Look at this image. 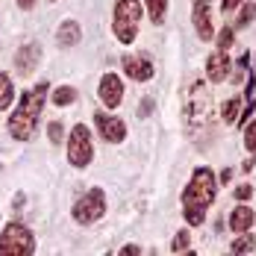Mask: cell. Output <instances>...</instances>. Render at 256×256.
<instances>
[{
	"mask_svg": "<svg viewBox=\"0 0 256 256\" xmlns=\"http://www.w3.org/2000/svg\"><path fill=\"white\" fill-rule=\"evenodd\" d=\"M232 42H236V32H232V26H227V30H221V36H218V50L227 53L232 48Z\"/></svg>",
	"mask_w": 256,
	"mask_h": 256,
	"instance_id": "22",
	"label": "cell"
},
{
	"mask_svg": "<svg viewBox=\"0 0 256 256\" xmlns=\"http://www.w3.org/2000/svg\"><path fill=\"white\" fill-rule=\"evenodd\" d=\"M38 59H42V48L32 42V44H24L21 50L15 53V68L21 77H30L36 68H38Z\"/></svg>",
	"mask_w": 256,
	"mask_h": 256,
	"instance_id": "12",
	"label": "cell"
},
{
	"mask_svg": "<svg viewBox=\"0 0 256 256\" xmlns=\"http://www.w3.org/2000/svg\"><path fill=\"white\" fill-rule=\"evenodd\" d=\"M209 115H212V98H209L204 82H194L192 92L186 94V118H188L192 127L198 130L204 124H209Z\"/></svg>",
	"mask_w": 256,
	"mask_h": 256,
	"instance_id": "6",
	"label": "cell"
},
{
	"mask_svg": "<svg viewBox=\"0 0 256 256\" xmlns=\"http://www.w3.org/2000/svg\"><path fill=\"white\" fill-rule=\"evenodd\" d=\"M36 254V236L24 224L12 221L0 232V256H32Z\"/></svg>",
	"mask_w": 256,
	"mask_h": 256,
	"instance_id": "4",
	"label": "cell"
},
{
	"mask_svg": "<svg viewBox=\"0 0 256 256\" xmlns=\"http://www.w3.org/2000/svg\"><path fill=\"white\" fill-rule=\"evenodd\" d=\"M242 118V98H230L224 103V124H236Z\"/></svg>",
	"mask_w": 256,
	"mask_h": 256,
	"instance_id": "19",
	"label": "cell"
},
{
	"mask_svg": "<svg viewBox=\"0 0 256 256\" xmlns=\"http://www.w3.org/2000/svg\"><path fill=\"white\" fill-rule=\"evenodd\" d=\"M230 59H227V53H212L209 59H206V77L212 80V82H224V80L230 77Z\"/></svg>",
	"mask_w": 256,
	"mask_h": 256,
	"instance_id": "13",
	"label": "cell"
},
{
	"mask_svg": "<svg viewBox=\"0 0 256 256\" xmlns=\"http://www.w3.org/2000/svg\"><path fill=\"white\" fill-rule=\"evenodd\" d=\"M254 59H256V56H254Z\"/></svg>",
	"mask_w": 256,
	"mask_h": 256,
	"instance_id": "34",
	"label": "cell"
},
{
	"mask_svg": "<svg viewBox=\"0 0 256 256\" xmlns=\"http://www.w3.org/2000/svg\"><path fill=\"white\" fill-rule=\"evenodd\" d=\"M230 180H232V168H227V171L221 174V182H230Z\"/></svg>",
	"mask_w": 256,
	"mask_h": 256,
	"instance_id": "31",
	"label": "cell"
},
{
	"mask_svg": "<svg viewBox=\"0 0 256 256\" xmlns=\"http://www.w3.org/2000/svg\"><path fill=\"white\" fill-rule=\"evenodd\" d=\"M215 194H218V177L212 174V168H198L182 192V218L188 221V227H200L206 221V209L212 206Z\"/></svg>",
	"mask_w": 256,
	"mask_h": 256,
	"instance_id": "1",
	"label": "cell"
},
{
	"mask_svg": "<svg viewBox=\"0 0 256 256\" xmlns=\"http://www.w3.org/2000/svg\"><path fill=\"white\" fill-rule=\"evenodd\" d=\"M188 242H192V236H188V232H177V238H174V244H171V248H174V250H186V248H188Z\"/></svg>",
	"mask_w": 256,
	"mask_h": 256,
	"instance_id": "25",
	"label": "cell"
},
{
	"mask_svg": "<svg viewBox=\"0 0 256 256\" xmlns=\"http://www.w3.org/2000/svg\"><path fill=\"white\" fill-rule=\"evenodd\" d=\"M94 127L100 130V138H106L109 144L115 142H124L127 138V124L121 118H112L106 112H94Z\"/></svg>",
	"mask_w": 256,
	"mask_h": 256,
	"instance_id": "9",
	"label": "cell"
},
{
	"mask_svg": "<svg viewBox=\"0 0 256 256\" xmlns=\"http://www.w3.org/2000/svg\"><path fill=\"white\" fill-rule=\"evenodd\" d=\"M236 198H238V200H250V198H254V186H238V188H236Z\"/></svg>",
	"mask_w": 256,
	"mask_h": 256,
	"instance_id": "26",
	"label": "cell"
},
{
	"mask_svg": "<svg viewBox=\"0 0 256 256\" xmlns=\"http://www.w3.org/2000/svg\"><path fill=\"white\" fill-rule=\"evenodd\" d=\"M254 248H256V236L254 232H242V236L232 242V254L236 256H248Z\"/></svg>",
	"mask_w": 256,
	"mask_h": 256,
	"instance_id": "16",
	"label": "cell"
},
{
	"mask_svg": "<svg viewBox=\"0 0 256 256\" xmlns=\"http://www.w3.org/2000/svg\"><path fill=\"white\" fill-rule=\"evenodd\" d=\"M100 100L103 106H109V109H118L121 100H124V80L118 77V74H103L100 80Z\"/></svg>",
	"mask_w": 256,
	"mask_h": 256,
	"instance_id": "10",
	"label": "cell"
},
{
	"mask_svg": "<svg viewBox=\"0 0 256 256\" xmlns=\"http://www.w3.org/2000/svg\"><path fill=\"white\" fill-rule=\"evenodd\" d=\"M103 212H106V194H103L100 188H88L74 204V209H71V215H74L77 224H94V221L103 218Z\"/></svg>",
	"mask_w": 256,
	"mask_h": 256,
	"instance_id": "7",
	"label": "cell"
},
{
	"mask_svg": "<svg viewBox=\"0 0 256 256\" xmlns=\"http://www.w3.org/2000/svg\"><path fill=\"white\" fill-rule=\"evenodd\" d=\"M94 159V142H92V132L86 124H77L68 136V162L74 168H88Z\"/></svg>",
	"mask_w": 256,
	"mask_h": 256,
	"instance_id": "5",
	"label": "cell"
},
{
	"mask_svg": "<svg viewBox=\"0 0 256 256\" xmlns=\"http://www.w3.org/2000/svg\"><path fill=\"white\" fill-rule=\"evenodd\" d=\"M48 92H50L48 82H38L36 88L24 92L18 109H15L12 118H9V132H12V138H18V142L32 138V132H36V127H38V115H42L44 100H48Z\"/></svg>",
	"mask_w": 256,
	"mask_h": 256,
	"instance_id": "2",
	"label": "cell"
},
{
	"mask_svg": "<svg viewBox=\"0 0 256 256\" xmlns=\"http://www.w3.org/2000/svg\"><path fill=\"white\" fill-rule=\"evenodd\" d=\"M124 74L136 82H148V80H154V62L148 56H127L124 59Z\"/></svg>",
	"mask_w": 256,
	"mask_h": 256,
	"instance_id": "11",
	"label": "cell"
},
{
	"mask_svg": "<svg viewBox=\"0 0 256 256\" xmlns=\"http://www.w3.org/2000/svg\"><path fill=\"white\" fill-rule=\"evenodd\" d=\"M192 18H194V30L200 36V42H212L215 36V12H212V0H194L192 6Z\"/></svg>",
	"mask_w": 256,
	"mask_h": 256,
	"instance_id": "8",
	"label": "cell"
},
{
	"mask_svg": "<svg viewBox=\"0 0 256 256\" xmlns=\"http://www.w3.org/2000/svg\"><path fill=\"white\" fill-rule=\"evenodd\" d=\"M256 18V3H244V9H242V15H238V21H236V26L238 30H244V26H250Z\"/></svg>",
	"mask_w": 256,
	"mask_h": 256,
	"instance_id": "21",
	"label": "cell"
},
{
	"mask_svg": "<svg viewBox=\"0 0 256 256\" xmlns=\"http://www.w3.org/2000/svg\"><path fill=\"white\" fill-rule=\"evenodd\" d=\"M118 256H142V248H138V244H127V248H121Z\"/></svg>",
	"mask_w": 256,
	"mask_h": 256,
	"instance_id": "27",
	"label": "cell"
},
{
	"mask_svg": "<svg viewBox=\"0 0 256 256\" xmlns=\"http://www.w3.org/2000/svg\"><path fill=\"white\" fill-rule=\"evenodd\" d=\"M53 3H56V0H53Z\"/></svg>",
	"mask_w": 256,
	"mask_h": 256,
	"instance_id": "33",
	"label": "cell"
},
{
	"mask_svg": "<svg viewBox=\"0 0 256 256\" xmlns=\"http://www.w3.org/2000/svg\"><path fill=\"white\" fill-rule=\"evenodd\" d=\"M244 148H248L250 154H256V121L248 127V132H244Z\"/></svg>",
	"mask_w": 256,
	"mask_h": 256,
	"instance_id": "23",
	"label": "cell"
},
{
	"mask_svg": "<svg viewBox=\"0 0 256 256\" xmlns=\"http://www.w3.org/2000/svg\"><path fill=\"white\" fill-rule=\"evenodd\" d=\"M242 3H244V0H224V6H221V9H224V12H232V9H236V6H242Z\"/></svg>",
	"mask_w": 256,
	"mask_h": 256,
	"instance_id": "29",
	"label": "cell"
},
{
	"mask_svg": "<svg viewBox=\"0 0 256 256\" xmlns=\"http://www.w3.org/2000/svg\"><path fill=\"white\" fill-rule=\"evenodd\" d=\"M18 6H21V9H32V6H36V0H18Z\"/></svg>",
	"mask_w": 256,
	"mask_h": 256,
	"instance_id": "30",
	"label": "cell"
},
{
	"mask_svg": "<svg viewBox=\"0 0 256 256\" xmlns=\"http://www.w3.org/2000/svg\"><path fill=\"white\" fill-rule=\"evenodd\" d=\"M186 256H198V254H186Z\"/></svg>",
	"mask_w": 256,
	"mask_h": 256,
	"instance_id": "32",
	"label": "cell"
},
{
	"mask_svg": "<svg viewBox=\"0 0 256 256\" xmlns=\"http://www.w3.org/2000/svg\"><path fill=\"white\" fill-rule=\"evenodd\" d=\"M148 3V12H150V21L162 24L165 21V12H168V0H144Z\"/></svg>",
	"mask_w": 256,
	"mask_h": 256,
	"instance_id": "20",
	"label": "cell"
},
{
	"mask_svg": "<svg viewBox=\"0 0 256 256\" xmlns=\"http://www.w3.org/2000/svg\"><path fill=\"white\" fill-rule=\"evenodd\" d=\"M48 136H50V144H62V124L53 121L50 127H48Z\"/></svg>",
	"mask_w": 256,
	"mask_h": 256,
	"instance_id": "24",
	"label": "cell"
},
{
	"mask_svg": "<svg viewBox=\"0 0 256 256\" xmlns=\"http://www.w3.org/2000/svg\"><path fill=\"white\" fill-rule=\"evenodd\" d=\"M74 100H77V88H71V86H59L53 92V103L56 106H71Z\"/></svg>",
	"mask_w": 256,
	"mask_h": 256,
	"instance_id": "18",
	"label": "cell"
},
{
	"mask_svg": "<svg viewBox=\"0 0 256 256\" xmlns=\"http://www.w3.org/2000/svg\"><path fill=\"white\" fill-rule=\"evenodd\" d=\"M12 98H15L12 80H9V74H3V71H0V112H3V109H9Z\"/></svg>",
	"mask_w": 256,
	"mask_h": 256,
	"instance_id": "17",
	"label": "cell"
},
{
	"mask_svg": "<svg viewBox=\"0 0 256 256\" xmlns=\"http://www.w3.org/2000/svg\"><path fill=\"white\" fill-rule=\"evenodd\" d=\"M254 221H256V212L250 209V206H244V204L236 206V209L230 212V230L238 232V236L250 230V227H254Z\"/></svg>",
	"mask_w": 256,
	"mask_h": 256,
	"instance_id": "14",
	"label": "cell"
},
{
	"mask_svg": "<svg viewBox=\"0 0 256 256\" xmlns=\"http://www.w3.org/2000/svg\"><path fill=\"white\" fill-rule=\"evenodd\" d=\"M142 26V3L138 0H118L115 3V36L121 44H132Z\"/></svg>",
	"mask_w": 256,
	"mask_h": 256,
	"instance_id": "3",
	"label": "cell"
},
{
	"mask_svg": "<svg viewBox=\"0 0 256 256\" xmlns=\"http://www.w3.org/2000/svg\"><path fill=\"white\" fill-rule=\"evenodd\" d=\"M80 38H82V30H80L77 21H62L59 32H56V42L62 48H74V44H80Z\"/></svg>",
	"mask_w": 256,
	"mask_h": 256,
	"instance_id": "15",
	"label": "cell"
},
{
	"mask_svg": "<svg viewBox=\"0 0 256 256\" xmlns=\"http://www.w3.org/2000/svg\"><path fill=\"white\" fill-rule=\"evenodd\" d=\"M150 112H154V100L148 98V100H144L142 106H138V118H142V115H150Z\"/></svg>",
	"mask_w": 256,
	"mask_h": 256,
	"instance_id": "28",
	"label": "cell"
}]
</instances>
